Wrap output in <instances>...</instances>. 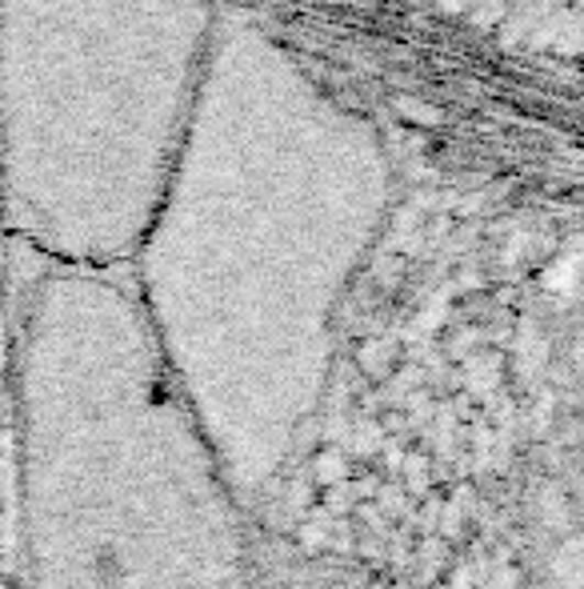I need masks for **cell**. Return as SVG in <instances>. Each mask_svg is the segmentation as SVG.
I'll return each mask as SVG.
<instances>
[{
    "label": "cell",
    "mask_w": 584,
    "mask_h": 589,
    "mask_svg": "<svg viewBox=\"0 0 584 589\" xmlns=\"http://www.w3.org/2000/svg\"><path fill=\"white\" fill-rule=\"evenodd\" d=\"M393 193L373 117L224 0L185 141L129 269L249 510L276 498L317 434L341 305Z\"/></svg>",
    "instance_id": "6da1fadb"
},
{
    "label": "cell",
    "mask_w": 584,
    "mask_h": 589,
    "mask_svg": "<svg viewBox=\"0 0 584 589\" xmlns=\"http://www.w3.org/2000/svg\"><path fill=\"white\" fill-rule=\"evenodd\" d=\"M29 589H256L253 510L144 313L129 265L4 253Z\"/></svg>",
    "instance_id": "7a4b0ae2"
},
{
    "label": "cell",
    "mask_w": 584,
    "mask_h": 589,
    "mask_svg": "<svg viewBox=\"0 0 584 589\" xmlns=\"http://www.w3.org/2000/svg\"><path fill=\"white\" fill-rule=\"evenodd\" d=\"M224 0H0L4 237L133 265L209 68Z\"/></svg>",
    "instance_id": "3957f363"
}]
</instances>
